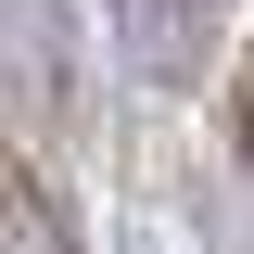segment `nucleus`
Returning a JSON list of instances; mask_svg holds the SVG:
<instances>
[{
    "label": "nucleus",
    "instance_id": "obj_1",
    "mask_svg": "<svg viewBox=\"0 0 254 254\" xmlns=\"http://www.w3.org/2000/svg\"><path fill=\"white\" fill-rule=\"evenodd\" d=\"M0 115L38 153L76 140V13L64 0H0Z\"/></svg>",
    "mask_w": 254,
    "mask_h": 254
},
{
    "label": "nucleus",
    "instance_id": "obj_2",
    "mask_svg": "<svg viewBox=\"0 0 254 254\" xmlns=\"http://www.w3.org/2000/svg\"><path fill=\"white\" fill-rule=\"evenodd\" d=\"M102 26L153 89H203L229 64V0H102Z\"/></svg>",
    "mask_w": 254,
    "mask_h": 254
},
{
    "label": "nucleus",
    "instance_id": "obj_3",
    "mask_svg": "<svg viewBox=\"0 0 254 254\" xmlns=\"http://www.w3.org/2000/svg\"><path fill=\"white\" fill-rule=\"evenodd\" d=\"M0 254H76V216L38 190L26 153H0Z\"/></svg>",
    "mask_w": 254,
    "mask_h": 254
}]
</instances>
